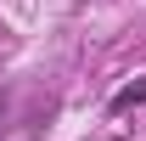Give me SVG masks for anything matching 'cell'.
Returning a JSON list of instances; mask_svg holds the SVG:
<instances>
[{
    "instance_id": "6da1fadb",
    "label": "cell",
    "mask_w": 146,
    "mask_h": 141,
    "mask_svg": "<svg viewBox=\"0 0 146 141\" xmlns=\"http://www.w3.org/2000/svg\"><path fill=\"white\" fill-rule=\"evenodd\" d=\"M141 102H146V79H135V85H124L112 96V113H129V107H141Z\"/></svg>"
},
{
    "instance_id": "7a4b0ae2",
    "label": "cell",
    "mask_w": 146,
    "mask_h": 141,
    "mask_svg": "<svg viewBox=\"0 0 146 141\" xmlns=\"http://www.w3.org/2000/svg\"><path fill=\"white\" fill-rule=\"evenodd\" d=\"M6 107H11V96H6V90H0V124H6Z\"/></svg>"
}]
</instances>
